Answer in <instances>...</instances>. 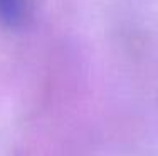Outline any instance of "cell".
<instances>
[{
  "label": "cell",
  "instance_id": "cell-1",
  "mask_svg": "<svg viewBox=\"0 0 158 156\" xmlns=\"http://www.w3.org/2000/svg\"><path fill=\"white\" fill-rule=\"evenodd\" d=\"M24 0H0V24L15 27L24 20Z\"/></svg>",
  "mask_w": 158,
  "mask_h": 156
}]
</instances>
